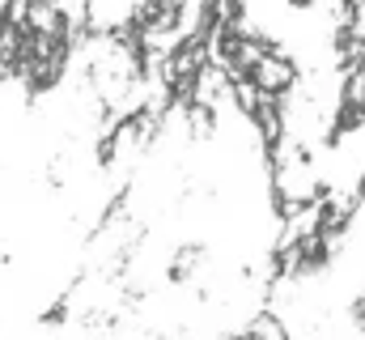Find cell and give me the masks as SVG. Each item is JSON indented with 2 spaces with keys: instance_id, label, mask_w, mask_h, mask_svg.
Returning a JSON list of instances; mask_svg holds the SVG:
<instances>
[{
  "instance_id": "cell-1",
  "label": "cell",
  "mask_w": 365,
  "mask_h": 340,
  "mask_svg": "<svg viewBox=\"0 0 365 340\" xmlns=\"http://www.w3.org/2000/svg\"><path fill=\"white\" fill-rule=\"evenodd\" d=\"M242 81H251L264 98H289L293 85H297V69H293V60H289L276 43H268V47L255 56V64L247 69Z\"/></svg>"
}]
</instances>
